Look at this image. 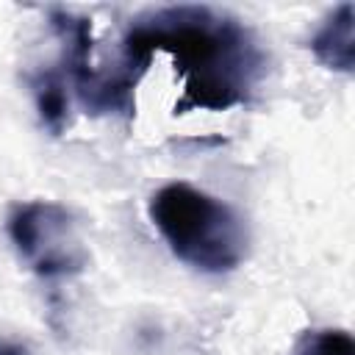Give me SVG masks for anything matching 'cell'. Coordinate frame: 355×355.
Instances as JSON below:
<instances>
[{
    "label": "cell",
    "instance_id": "6",
    "mask_svg": "<svg viewBox=\"0 0 355 355\" xmlns=\"http://www.w3.org/2000/svg\"><path fill=\"white\" fill-rule=\"evenodd\" d=\"M36 100H39V111H42L44 125H50L53 130H61L64 116H67V97H64L61 86L42 83L39 92H36Z\"/></svg>",
    "mask_w": 355,
    "mask_h": 355
},
{
    "label": "cell",
    "instance_id": "5",
    "mask_svg": "<svg viewBox=\"0 0 355 355\" xmlns=\"http://www.w3.org/2000/svg\"><path fill=\"white\" fill-rule=\"evenodd\" d=\"M297 355H355V344L347 330H316L300 341Z\"/></svg>",
    "mask_w": 355,
    "mask_h": 355
},
{
    "label": "cell",
    "instance_id": "4",
    "mask_svg": "<svg viewBox=\"0 0 355 355\" xmlns=\"http://www.w3.org/2000/svg\"><path fill=\"white\" fill-rule=\"evenodd\" d=\"M311 50L324 67L352 72V64H355V8L352 3L338 6L324 19V25L311 36Z\"/></svg>",
    "mask_w": 355,
    "mask_h": 355
},
{
    "label": "cell",
    "instance_id": "7",
    "mask_svg": "<svg viewBox=\"0 0 355 355\" xmlns=\"http://www.w3.org/2000/svg\"><path fill=\"white\" fill-rule=\"evenodd\" d=\"M0 355H31V352H28V347H22V344H17V341L0 338Z\"/></svg>",
    "mask_w": 355,
    "mask_h": 355
},
{
    "label": "cell",
    "instance_id": "2",
    "mask_svg": "<svg viewBox=\"0 0 355 355\" xmlns=\"http://www.w3.org/2000/svg\"><path fill=\"white\" fill-rule=\"evenodd\" d=\"M150 219L169 250L200 272H230L247 255L250 239L241 216L189 183L161 186L150 200Z\"/></svg>",
    "mask_w": 355,
    "mask_h": 355
},
{
    "label": "cell",
    "instance_id": "3",
    "mask_svg": "<svg viewBox=\"0 0 355 355\" xmlns=\"http://www.w3.org/2000/svg\"><path fill=\"white\" fill-rule=\"evenodd\" d=\"M8 236L31 269L42 277L78 275L86 266V250L72 216L55 202H25L8 216Z\"/></svg>",
    "mask_w": 355,
    "mask_h": 355
},
{
    "label": "cell",
    "instance_id": "1",
    "mask_svg": "<svg viewBox=\"0 0 355 355\" xmlns=\"http://www.w3.org/2000/svg\"><path fill=\"white\" fill-rule=\"evenodd\" d=\"M153 50H166L175 58L189 80V103L216 111L241 103L261 67L247 31L208 8H166L128 33L130 64H147Z\"/></svg>",
    "mask_w": 355,
    "mask_h": 355
}]
</instances>
